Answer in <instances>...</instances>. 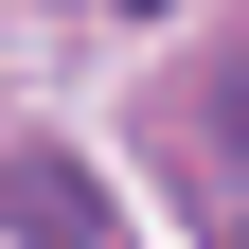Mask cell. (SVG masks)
Returning a JSON list of instances; mask_svg holds the SVG:
<instances>
[{"label":"cell","instance_id":"2","mask_svg":"<svg viewBox=\"0 0 249 249\" xmlns=\"http://www.w3.org/2000/svg\"><path fill=\"white\" fill-rule=\"evenodd\" d=\"M213 249H249V213H231V231H213Z\"/></svg>","mask_w":249,"mask_h":249},{"label":"cell","instance_id":"1","mask_svg":"<svg viewBox=\"0 0 249 249\" xmlns=\"http://www.w3.org/2000/svg\"><path fill=\"white\" fill-rule=\"evenodd\" d=\"M0 213H18V249H124L107 178H89L71 142H18V160H0Z\"/></svg>","mask_w":249,"mask_h":249}]
</instances>
